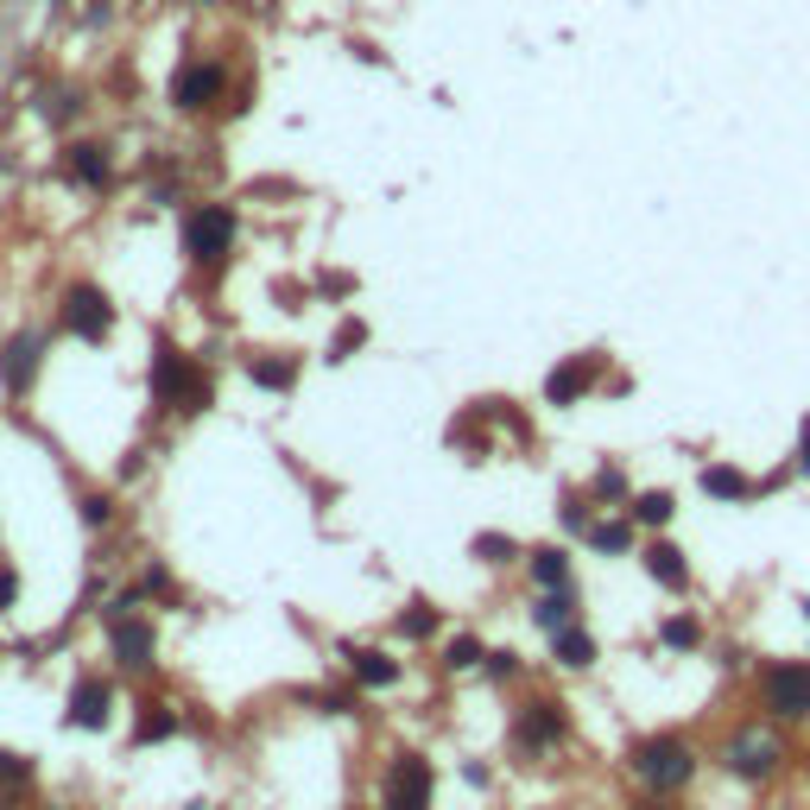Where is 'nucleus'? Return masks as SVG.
<instances>
[{"mask_svg":"<svg viewBox=\"0 0 810 810\" xmlns=\"http://www.w3.org/2000/svg\"><path fill=\"white\" fill-rule=\"evenodd\" d=\"M152 393H159V405L203 412V405H210V380H203V368H190L185 355L159 349V362H152Z\"/></svg>","mask_w":810,"mask_h":810,"instance_id":"nucleus-1","label":"nucleus"},{"mask_svg":"<svg viewBox=\"0 0 810 810\" xmlns=\"http://www.w3.org/2000/svg\"><path fill=\"white\" fill-rule=\"evenodd\" d=\"M185 248H190L197 266H222L228 248H235V210H222V203L197 210V216L185 222Z\"/></svg>","mask_w":810,"mask_h":810,"instance_id":"nucleus-2","label":"nucleus"},{"mask_svg":"<svg viewBox=\"0 0 810 810\" xmlns=\"http://www.w3.org/2000/svg\"><path fill=\"white\" fill-rule=\"evenodd\" d=\"M64 324H71V336H83V342H102V336L114 330V304L96 286H71L64 292Z\"/></svg>","mask_w":810,"mask_h":810,"instance_id":"nucleus-3","label":"nucleus"},{"mask_svg":"<svg viewBox=\"0 0 810 810\" xmlns=\"http://www.w3.org/2000/svg\"><path fill=\"white\" fill-rule=\"evenodd\" d=\"M387 810H431V767L418 754H400L387 773Z\"/></svg>","mask_w":810,"mask_h":810,"instance_id":"nucleus-4","label":"nucleus"},{"mask_svg":"<svg viewBox=\"0 0 810 810\" xmlns=\"http://www.w3.org/2000/svg\"><path fill=\"white\" fill-rule=\"evenodd\" d=\"M640 773L653 779L659 792L684 785V779H691V747H684V741H646V747H640Z\"/></svg>","mask_w":810,"mask_h":810,"instance_id":"nucleus-5","label":"nucleus"},{"mask_svg":"<svg viewBox=\"0 0 810 810\" xmlns=\"http://www.w3.org/2000/svg\"><path fill=\"white\" fill-rule=\"evenodd\" d=\"M767 709H773V716H810V671L805 665H773V671H767Z\"/></svg>","mask_w":810,"mask_h":810,"instance_id":"nucleus-6","label":"nucleus"},{"mask_svg":"<svg viewBox=\"0 0 810 810\" xmlns=\"http://www.w3.org/2000/svg\"><path fill=\"white\" fill-rule=\"evenodd\" d=\"M222 96V64H185V71H178V83H172V102H178V109H210V102H216Z\"/></svg>","mask_w":810,"mask_h":810,"instance_id":"nucleus-7","label":"nucleus"},{"mask_svg":"<svg viewBox=\"0 0 810 810\" xmlns=\"http://www.w3.org/2000/svg\"><path fill=\"white\" fill-rule=\"evenodd\" d=\"M38 349H45V342H38L33 330H26V336H13V342L0 349V380H7V393H26V387H33V374H38Z\"/></svg>","mask_w":810,"mask_h":810,"instance_id":"nucleus-8","label":"nucleus"},{"mask_svg":"<svg viewBox=\"0 0 810 810\" xmlns=\"http://www.w3.org/2000/svg\"><path fill=\"white\" fill-rule=\"evenodd\" d=\"M590 380H595V362H590V355H577V362H564V368L545 380V393H552L557 405H570L577 393H583V387H590Z\"/></svg>","mask_w":810,"mask_h":810,"instance_id":"nucleus-9","label":"nucleus"},{"mask_svg":"<svg viewBox=\"0 0 810 810\" xmlns=\"http://www.w3.org/2000/svg\"><path fill=\"white\" fill-rule=\"evenodd\" d=\"M71 722H83V729H102L109 722V684H76V697H71Z\"/></svg>","mask_w":810,"mask_h":810,"instance_id":"nucleus-10","label":"nucleus"},{"mask_svg":"<svg viewBox=\"0 0 810 810\" xmlns=\"http://www.w3.org/2000/svg\"><path fill=\"white\" fill-rule=\"evenodd\" d=\"M557 735H564V716H557L552 703H532V709L519 716V741H526V747H545V741H557Z\"/></svg>","mask_w":810,"mask_h":810,"instance_id":"nucleus-11","label":"nucleus"},{"mask_svg":"<svg viewBox=\"0 0 810 810\" xmlns=\"http://www.w3.org/2000/svg\"><path fill=\"white\" fill-rule=\"evenodd\" d=\"M114 653H121V665H147L152 659V627L147 621H114Z\"/></svg>","mask_w":810,"mask_h":810,"instance_id":"nucleus-12","label":"nucleus"},{"mask_svg":"<svg viewBox=\"0 0 810 810\" xmlns=\"http://www.w3.org/2000/svg\"><path fill=\"white\" fill-rule=\"evenodd\" d=\"M646 570L659 577L665 590H684V577H691V570H684V552H671V545H653V552H646Z\"/></svg>","mask_w":810,"mask_h":810,"instance_id":"nucleus-13","label":"nucleus"},{"mask_svg":"<svg viewBox=\"0 0 810 810\" xmlns=\"http://www.w3.org/2000/svg\"><path fill=\"white\" fill-rule=\"evenodd\" d=\"M349 671H355V678H362V684H374V691H380V684H393V678H400V665L387 659V653H349Z\"/></svg>","mask_w":810,"mask_h":810,"instance_id":"nucleus-14","label":"nucleus"},{"mask_svg":"<svg viewBox=\"0 0 810 810\" xmlns=\"http://www.w3.org/2000/svg\"><path fill=\"white\" fill-rule=\"evenodd\" d=\"M767 767H773V741H760V735H741L735 741V773H767Z\"/></svg>","mask_w":810,"mask_h":810,"instance_id":"nucleus-15","label":"nucleus"},{"mask_svg":"<svg viewBox=\"0 0 810 810\" xmlns=\"http://www.w3.org/2000/svg\"><path fill=\"white\" fill-rule=\"evenodd\" d=\"M71 178H83V185H109V152L102 147H71Z\"/></svg>","mask_w":810,"mask_h":810,"instance_id":"nucleus-16","label":"nucleus"},{"mask_svg":"<svg viewBox=\"0 0 810 810\" xmlns=\"http://www.w3.org/2000/svg\"><path fill=\"white\" fill-rule=\"evenodd\" d=\"M557 659H564V665H590V659H595L590 633H577V627H557Z\"/></svg>","mask_w":810,"mask_h":810,"instance_id":"nucleus-17","label":"nucleus"},{"mask_svg":"<svg viewBox=\"0 0 810 810\" xmlns=\"http://www.w3.org/2000/svg\"><path fill=\"white\" fill-rule=\"evenodd\" d=\"M703 488L722 494V501H741V494H747V476H741V469H703Z\"/></svg>","mask_w":810,"mask_h":810,"instance_id":"nucleus-18","label":"nucleus"},{"mask_svg":"<svg viewBox=\"0 0 810 810\" xmlns=\"http://www.w3.org/2000/svg\"><path fill=\"white\" fill-rule=\"evenodd\" d=\"M532 577H539V583H552V590H564V577H570L564 552H539V557H532Z\"/></svg>","mask_w":810,"mask_h":810,"instance_id":"nucleus-19","label":"nucleus"},{"mask_svg":"<svg viewBox=\"0 0 810 810\" xmlns=\"http://www.w3.org/2000/svg\"><path fill=\"white\" fill-rule=\"evenodd\" d=\"M633 519H640V526H665V519H671V494H640V501H633Z\"/></svg>","mask_w":810,"mask_h":810,"instance_id":"nucleus-20","label":"nucleus"},{"mask_svg":"<svg viewBox=\"0 0 810 810\" xmlns=\"http://www.w3.org/2000/svg\"><path fill=\"white\" fill-rule=\"evenodd\" d=\"M26 773H33V767H26L20 754H7V747H0V798H7V792H20V785H26Z\"/></svg>","mask_w":810,"mask_h":810,"instance_id":"nucleus-21","label":"nucleus"},{"mask_svg":"<svg viewBox=\"0 0 810 810\" xmlns=\"http://www.w3.org/2000/svg\"><path fill=\"white\" fill-rule=\"evenodd\" d=\"M254 380L273 387V393H286V387H292V362H254Z\"/></svg>","mask_w":810,"mask_h":810,"instance_id":"nucleus-22","label":"nucleus"},{"mask_svg":"<svg viewBox=\"0 0 810 810\" xmlns=\"http://www.w3.org/2000/svg\"><path fill=\"white\" fill-rule=\"evenodd\" d=\"M590 545H602V552H621V545H627V526H608V519H602V526H590Z\"/></svg>","mask_w":810,"mask_h":810,"instance_id":"nucleus-23","label":"nucleus"},{"mask_svg":"<svg viewBox=\"0 0 810 810\" xmlns=\"http://www.w3.org/2000/svg\"><path fill=\"white\" fill-rule=\"evenodd\" d=\"M431 627H438V615H431V608H412V615H400V633H412V640H425Z\"/></svg>","mask_w":810,"mask_h":810,"instance_id":"nucleus-24","label":"nucleus"},{"mask_svg":"<svg viewBox=\"0 0 810 810\" xmlns=\"http://www.w3.org/2000/svg\"><path fill=\"white\" fill-rule=\"evenodd\" d=\"M665 646H697V621H665Z\"/></svg>","mask_w":810,"mask_h":810,"instance_id":"nucleus-25","label":"nucleus"},{"mask_svg":"<svg viewBox=\"0 0 810 810\" xmlns=\"http://www.w3.org/2000/svg\"><path fill=\"white\" fill-rule=\"evenodd\" d=\"M476 659H481L476 640H456V646H450V665H476Z\"/></svg>","mask_w":810,"mask_h":810,"instance_id":"nucleus-26","label":"nucleus"},{"mask_svg":"<svg viewBox=\"0 0 810 810\" xmlns=\"http://www.w3.org/2000/svg\"><path fill=\"white\" fill-rule=\"evenodd\" d=\"M159 735H172V716H147L140 722V741H159Z\"/></svg>","mask_w":810,"mask_h":810,"instance_id":"nucleus-27","label":"nucleus"},{"mask_svg":"<svg viewBox=\"0 0 810 810\" xmlns=\"http://www.w3.org/2000/svg\"><path fill=\"white\" fill-rule=\"evenodd\" d=\"M355 342H362V324H342V336H336V355H349Z\"/></svg>","mask_w":810,"mask_h":810,"instance_id":"nucleus-28","label":"nucleus"},{"mask_svg":"<svg viewBox=\"0 0 810 810\" xmlns=\"http://www.w3.org/2000/svg\"><path fill=\"white\" fill-rule=\"evenodd\" d=\"M595 494H621V469H602V476H595Z\"/></svg>","mask_w":810,"mask_h":810,"instance_id":"nucleus-29","label":"nucleus"},{"mask_svg":"<svg viewBox=\"0 0 810 810\" xmlns=\"http://www.w3.org/2000/svg\"><path fill=\"white\" fill-rule=\"evenodd\" d=\"M539 621H545V627L557 633V627H564V602H545V608H539Z\"/></svg>","mask_w":810,"mask_h":810,"instance_id":"nucleus-30","label":"nucleus"},{"mask_svg":"<svg viewBox=\"0 0 810 810\" xmlns=\"http://www.w3.org/2000/svg\"><path fill=\"white\" fill-rule=\"evenodd\" d=\"M0 602H13V570H0Z\"/></svg>","mask_w":810,"mask_h":810,"instance_id":"nucleus-31","label":"nucleus"},{"mask_svg":"<svg viewBox=\"0 0 810 810\" xmlns=\"http://www.w3.org/2000/svg\"><path fill=\"white\" fill-rule=\"evenodd\" d=\"M805 469H810V425H805Z\"/></svg>","mask_w":810,"mask_h":810,"instance_id":"nucleus-32","label":"nucleus"},{"mask_svg":"<svg viewBox=\"0 0 810 810\" xmlns=\"http://www.w3.org/2000/svg\"><path fill=\"white\" fill-rule=\"evenodd\" d=\"M805 615H810V602H805Z\"/></svg>","mask_w":810,"mask_h":810,"instance_id":"nucleus-33","label":"nucleus"}]
</instances>
